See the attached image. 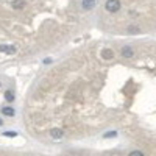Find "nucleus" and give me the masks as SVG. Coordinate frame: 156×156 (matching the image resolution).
I'll list each match as a JSON object with an SVG mask.
<instances>
[{"label": "nucleus", "instance_id": "1", "mask_svg": "<svg viewBox=\"0 0 156 156\" xmlns=\"http://www.w3.org/2000/svg\"><path fill=\"white\" fill-rule=\"evenodd\" d=\"M120 6H122L120 0H108V2L105 3V8H106L108 13H117L120 10Z\"/></svg>", "mask_w": 156, "mask_h": 156}, {"label": "nucleus", "instance_id": "2", "mask_svg": "<svg viewBox=\"0 0 156 156\" xmlns=\"http://www.w3.org/2000/svg\"><path fill=\"white\" fill-rule=\"evenodd\" d=\"M50 136H52L53 139H61L63 137V130L61 128H52V130H50Z\"/></svg>", "mask_w": 156, "mask_h": 156}, {"label": "nucleus", "instance_id": "3", "mask_svg": "<svg viewBox=\"0 0 156 156\" xmlns=\"http://www.w3.org/2000/svg\"><path fill=\"white\" fill-rule=\"evenodd\" d=\"M11 5L14 10H22V8H25V0H13Z\"/></svg>", "mask_w": 156, "mask_h": 156}, {"label": "nucleus", "instance_id": "4", "mask_svg": "<svg viewBox=\"0 0 156 156\" xmlns=\"http://www.w3.org/2000/svg\"><path fill=\"white\" fill-rule=\"evenodd\" d=\"M2 114H3V116H8V117H13V116H14V109H13L11 106H3L2 108Z\"/></svg>", "mask_w": 156, "mask_h": 156}, {"label": "nucleus", "instance_id": "5", "mask_svg": "<svg viewBox=\"0 0 156 156\" xmlns=\"http://www.w3.org/2000/svg\"><path fill=\"white\" fill-rule=\"evenodd\" d=\"M95 2L97 0H83V8L84 10H92L95 6Z\"/></svg>", "mask_w": 156, "mask_h": 156}, {"label": "nucleus", "instance_id": "6", "mask_svg": "<svg viewBox=\"0 0 156 156\" xmlns=\"http://www.w3.org/2000/svg\"><path fill=\"white\" fill-rule=\"evenodd\" d=\"M102 56L105 58V59H111L112 56H114V52L111 48H105L103 52H102Z\"/></svg>", "mask_w": 156, "mask_h": 156}, {"label": "nucleus", "instance_id": "7", "mask_svg": "<svg viewBox=\"0 0 156 156\" xmlns=\"http://www.w3.org/2000/svg\"><path fill=\"white\" fill-rule=\"evenodd\" d=\"M0 52H6L8 55H13L16 52V47H8V45H0Z\"/></svg>", "mask_w": 156, "mask_h": 156}, {"label": "nucleus", "instance_id": "8", "mask_svg": "<svg viewBox=\"0 0 156 156\" xmlns=\"http://www.w3.org/2000/svg\"><path fill=\"white\" fill-rule=\"evenodd\" d=\"M133 53H134V52H133L131 47H123V48H122V55H123L125 58H131Z\"/></svg>", "mask_w": 156, "mask_h": 156}, {"label": "nucleus", "instance_id": "9", "mask_svg": "<svg viewBox=\"0 0 156 156\" xmlns=\"http://www.w3.org/2000/svg\"><path fill=\"white\" fill-rule=\"evenodd\" d=\"M5 100L6 102H13V100H14V94H13V91L11 89H8V91H5Z\"/></svg>", "mask_w": 156, "mask_h": 156}, {"label": "nucleus", "instance_id": "10", "mask_svg": "<svg viewBox=\"0 0 156 156\" xmlns=\"http://www.w3.org/2000/svg\"><path fill=\"white\" fill-rule=\"evenodd\" d=\"M128 156H144V153H142V151H131V153L130 155H128Z\"/></svg>", "mask_w": 156, "mask_h": 156}, {"label": "nucleus", "instance_id": "11", "mask_svg": "<svg viewBox=\"0 0 156 156\" xmlns=\"http://www.w3.org/2000/svg\"><path fill=\"white\" fill-rule=\"evenodd\" d=\"M5 136H10V137H14V136H16V133H14V131H6V133H5Z\"/></svg>", "mask_w": 156, "mask_h": 156}, {"label": "nucleus", "instance_id": "12", "mask_svg": "<svg viewBox=\"0 0 156 156\" xmlns=\"http://www.w3.org/2000/svg\"><path fill=\"white\" fill-rule=\"evenodd\" d=\"M130 33H136V27H130Z\"/></svg>", "mask_w": 156, "mask_h": 156}, {"label": "nucleus", "instance_id": "13", "mask_svg": "<svg viewBox=\"0 0 156 156\" xmlns=\"http://www.w3.org/2000/svg\"><path fill=\"white\" fill-rule=\"evenodd\" d=\"M3 125V122H2V119H0V126H2Z\"/></svg>", "mask_w": 156, "mask_h": 156}]
</instances>
